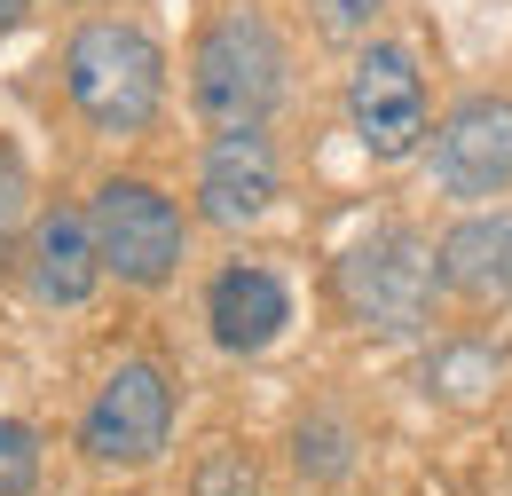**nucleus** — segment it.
Returning <instances> with one entry per match:
<instances>
[{
	"label": "nucleus",
	"instance_id": "obj_1",
	"mask_svg": "<svg viewBox=\"0 0 512 496\" xmlns=\"http://www.w3.org/2000/svg\"><path fill=\"white\" fill-rule=\"evenodd\" d=\"M64 87L95 134H142L166 103V48L127 16H95L64 48Z\"/></svg>",
	"mask_w": 512,
	"mask_h": 496
},
{
	"label": "nucleus",
	"instance_id": "obj_2",
	"mask_svg": "<svg viewBox=\"0 0 512 496\" xmlns=\"http://www.w3.org/2000/svg\"><path fill=\"white\" fill-rule=\"evenodd\" d=\"M292 87V48L260 8H229L190 56V103L213 126H260Z\"/></svg>",
	"mask_w": 512,
	"mask_h": 496
},
{
	"label": "nucleus",
	"instance_id": "obj_3",
	"mask_svg": "<svg viewBox=\"0 0 512 496\" xmlns=\"http://www.w3.org/2000/svg\"><path fill=\"white\" fill-rule=\"evenodd\" d=\"M434 245L418 237V229H371L363 245L339 260V300L347 315L363 323V331H386V339H410V331H426V315H434Z\"/></svg>",
	"mask_w": 512,
	"mask_h": 496
},
{
	"label": "nucleus",
	"instance_id": "obj_4",
	"mask_svg": "<svg viewBox=\"0 0 512 496\" xmlns=\"http://www.w3.org/2000/svg\"><path fill=\"white\" fill-rule=\"evenodd\" d=\"M87 237H95L103 276L142 284V292L166 284V276L182 268V245H190L182 205H174L158 182H134V174H111V182L95 189V205H87Z\"/></svg>",
	"mask_w": 512,
	"mask_h": 496
},
{
	"label": "nucleus",
	"instance_id": "obj_5",
	"mask_svg": "<svg viewBox=\"0 0 512 496\" xmlns=\"http://www.w3.org/2000/svg\"><path fill=\"white\" fill-rule=\"evenodd\" d=\"M347 126H355V142L379 166L410 158L426 142V79H418V56L402 40H371L355 56V71H347Z\"/></svg>",
	"mask_w": 512,
	"mask_h": 496
},
{
	"label": "nucleus",
	"instance_id": "obj_6",
	"mask_svg": "<svg viewBox=\"0 0 512 496\" xmlns=\"http://www.w3.org/2000/svg\"><path fill=\"white\" fill-rule=\"evenodd\" d=\"M174 434V386L158 363H119V371L103 378V394L87 402V418H79V449L95 457V465H150L158 449Z\"/></svg>",
	"mask_w": 512,
	"mask_h": 496
},
{
	"label": "nucleus",
	"instance_id": "obj_7",
	"mask_svg": "<svg viewBox=\"0 0 512 496\" xmlns=\"http://www.w3.org/2000/svg\"><path fill=\"white\" fill-rule=\"evenodd\" d=\"M434 182L449 197H505L512 189V95H465L434 126Z\"/></svg>",
	"mask_w": 512,
	"mask_h": 496
},
{
	"label": "nucleus",
	"instance_id": "obj_8",
	"mask_svg": "<svg viewBox=\"0 0 512 496\" xmlns=\"http://www.w3.org/2000/svg\"><path fill=\"white\" fill-rule=\"evenodd\" d=\"M276 189H284L276 142L260 126H221L213 150H205V166H197V213L213 229H245V221H260L276 205Z\"/></svg>",
	"mask_w": 512,
	"mask_h": 496
},
{
	"label": "nucleus",
	"instance_id": "obj_9",
	"mask_svg": "<svg viewBox=\"0 0 512 496\" xmlns=\"http://www.w3.org/2000/svg\"><path fill=\"white\" fill-rule=\"evenodd\" d=\"M434 276L465 308H512V213H465L434 245Z\"/></svg>",
	"mask_w": 512,
	"mask_h": 496
},
{
	"label": "nucleus",
	"instance_id": "obj_10",
	"mask_svg": "<svg viewBox=\"0 0 512 496\" xmlns=\"http://www.w3.org/2000/svg\"><path fill=\"white\" fill-rule=\"evenodd\" d=\"M205 323H213V339H221L229 355H260V347L292 323V292H284L276 268L237 260V268H221V276L205 284Z\"/></svg>",
	"mask_w": 512,
	"mask_h": 496
},
{
	"label": "nucleus",
	"instance_id": "obj_11",
	"mask_svg": "<svg viewBox=\"0 0 512 496\" xmlns=\"http://www.w3.org/2000/svg\"><path fill=\"white\" fill-rule=\"evenodd\" d=\"M24 268H32V292L48 308H79L95 284H103V260H95V237H87V213H40L32 221V245H24Z\"/></svg>",
	"mask_w": 512,
	"mask_h": 496
},
{
	"label": "nucleus",
	"instance_id": "obj_12",
	"mask_svg": "<svg viewBox=\"0 0 512 496\" xmlns=\"http://www.w3.org/2000/svg\"><path fill=\"white\" fill-rule=\"evenodd\" d=\"M24 229H32V174H24V150L0 142V268H8Z\"/></svg>",
	"mask_w": 512,
	"mask_h": 496
},
{
	"label": "nucleus",
	"instance_id": "obj_13",
	"mask_svg": "<svg viewBox=\"0 0 512 496\" xmlns=\"http://www.w3.org/2000/svg\"><path fill=\"white\" fill-rule=\"evenodd\" d=\"M292 441H300V473H316V481H339V473L355 465V434H347L339 418H308Z\"/></svg>",
	"mask_w": 512,
	"mask_h": 496
},
{
	"label": "nucleus",
	"instance_id": "obj_14",
	"mask_svg": "<svg viewBox=\"0 0 512 496\" xmlns=\"http://www.w3.org/2000/svg\"><path fill=\"white\" fill-rule=\"evenodd\" d=\"M32 481H40V434L0 418V496H32Z\"/></svg>",
	"mask_w": 512,
	"mask_h": 496
},
{
	"label": "nucleus",
	"instance_id": "obj_15",
	"mask_svg": "<svg viewBox=\"0 0 512 496\" xmlns=\"http://www.w3.org/2000/svg\"><path fill=\"white\" fill-rule=\"evenodd\" d=\"M197 496H253V457L245 449H213L197 465Z\"/></svg>",
	"mask_w": 512,
	"mask_h": 496
},
{
	"label": "nucleus",
	"instance_id": "obj_16",
	"mask_svg": "<svg viewBox=\"0 0 512 496\" xmlns=\"http://www.w3.org/2000/svg\"><path fill=\"white\" fill-rule=\"evenodd\" d=\"M379 8L386 0H316V24H323V40H371Z\"/></svg>",
	"mask_w": 512,
	"mask_h": 496
},
{
	"label": "nucleus",
	"instance_id": "obj_17",
	"mask_svg": "<svg viewBox=\"0 0 512 496\" xmlns=\"http://www.w3.org/2000/svg\"><path fill=\"white\" fill-rule=\"evenodd\" d=\"M442 378L457 386V394H481V386H497V355H489V347H449Z\"/></svg>",
	"mask_w": 512,
	"mask_h": 496
},
{
	"label": "nucleus",
	"instance_id": "obj_18",
	"mask_svg": "<svg viewBox=\"0 0 512 496\" xmlns=\"http://www.w3.org/2000/svg\"><path fill=\"white\" fill-rule=\"evenodd\" d=\"M24 16H32V0H0V40H8V32L24 24Z\"/></svg>",
	"mask_w": 512,
	"mask_h": 496
}]
</instances>
